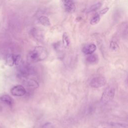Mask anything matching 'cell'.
Here are the masks:
<instances>
[{
    "label": "cell",
    "mask_w": 128,
    "mask_h": 128,
    "mask_svg": "<svg viewBox=\"0 0 128 128\" xmlns=\"http://www.w3.org/2000/svg\"><path fill=\"white\" fill-rule=\"evenodd\" d=\"M48 56V52L44 46H37L30 51L27 56L29 63H35L45 60Z\"/></svg>",
    "instance_id": "6da1fadb"
},
{
    "label": "cell",
    "mask_w": 128,
    "mask_h": 128,
    "mask_svg": "<svg viewBox=\"0 0 128 128\" xmlns=\"http://www.w3.org/2000/svg\"><path fill=\"white\" fill-rule=\"evenodd\" d=\"M116 90L112 85L108 86L104 91L101 98V102L103 104H107L111 101L115 94Z\"/></svg>",
    "instance_id": "7a4b0ae2"
},
{
    "label": "cell",
    "mask_w": 128,
    "mask_h": 128,
    "mask_svg": "<svg viewBox=\"0 0 128 128\" xmlns=\"http://www.w3.org/2000/svg\"><path fill=\"white\" fill-rule=\"evenodd\" d=\"M106 83V80L104 76H99L92 78L90 83L92 88H99L104 86Z\"/></svg>",
    "instance_id": "3957f363"
},
{
    "label": "cell",
    "mask_w": 128,
    "mask_h": 128,
    "mask_svg": "<svg viewBox=\"0 0 128 128\" xmlns=\"http://www.w3.org/2000/svg\"><path fill=\"white\" fill-rule=\"evenodd\" d=\"M32 36L38 41H42L44 38V32L39 28H34L31 30Z\"/></svg>",
    "instance_id": "277c9868"
},
{
    "label": "cell",
    "mask_w": 128,
    "mask_h": 128,
    "mask_svg": "<svg viewBox=\"0 0 128 128\" xmlns=\"http://www.w3.org/2000/svg\"><path fill=\"white\" fill-rule=\"evenodd\" d=\"M11 94L16 96H22L26 94L25 88L21 85L14 86L10 90Z\"/></svg>",
    "instance_id": "5b68a950"
},
{
    "label": "cell",
    "mask_w": 128,
    "mask_h": 128,
    "mask_svg": "<svg viewBox=\"0 0 128 128\" xmlns=\"http://www.w3.org/2000/svg\"><path fill=\"white\" fill-rule=\"evenodd\" d=\"M62 3L65 10L70 13L74 12L76 10V6L72 0H62Z\"/></svg>",
    "instance_id": "8992f818"
},
{
    "label": "cell",
    "mask_w": 128,
    "mask_h": 128,
    "mask_svg": "<svg viewBox=\"0 0 128 128\" xmlns=\"http://www.w3.org/2000/svg\"><path fill=\"white\" fill-rule=\"evenodd\" d=\"M96 46L94 44L91 43L84 46L82 48V52L84 54L89 55L93 54L96 51Z\"/></svg>",
    "instance_id": "52a82bcc"
},
{
    "label": "cell",
    "mask_w": 128,
    "mask_h": 128,
    "mask_svg": "<svg viewBox=\"0 0 128 128\" xmlns=\"http://www.w3.org/2000/svg\"><path fill=\"white\" fill-rule=\"evenodd\" d=\"M24 78V83L27 86L32 88H36L38 87V82L34 79L31 78Z\"/></svg>",
    "instance_id": "ba28073f"
},
{
    "label": "cell",
    "mask_w": 128,
    "mask_h": 128,
    "mask_svg": "<svg viewBox=\"0 0 128 128\" xmlns=\"http://www.w3.org/2000/svg\"><path fill=\"white\" fill-rule=\"evenodd\" d=\"M0 100L9 106H12L14 103L12 98L8 95L4 94L0 98Z\"/></svg>",
    "instance_id": "9c48e42d"
},
{
    "label": "cell",
    "mask_w": 128,
    "mask_h": 128,
    "mask_svg": "<svg viewBox=\"0 0 128 128\" xmlns=\"http://www.w3.org/2000/svg\"><path fill=\"white\" fill-rule=\"evenodd\" d=\"M16 62V54H9L6 56V64L10 66H12L15 65Z\"/></svg>",
    "instance_id": "30bf717a"
},
{
    "label": "cell",
    "mask_w": 128,
    "mask_h": 128,
    "mask_svg": "<svg viewBox=\"0 0 128 128\" xmlns=\"http://www.w3.org/2000/svg\"><path fill=\"white\" fill-rule=\"evenodd\" d=\"M62 43L64 48H67L70 44V40L66 32H64L62 36Z\"/></svg>",
    "instance_id": "8fae6325"
},
{
    "label": "cell",
    "mask_w": 128,
    "mask_h": 128,
    "mask_svg": "<svg viewBox=\"0 0 128 128\" xmlns=\"http://www.w3.org/2000/svg\"><path fill=\"white\" fill-rule=\"evenodd\" d=\"M39 22L44 26H50V22L49 18L44 16H42L38 18Z\"/></svg>",
    "instance_id": "7c38bea8"
},
{
    "label": "cell",
    "mask_w": 128,
    "mask_h": 128,
    "mask_svg": "<svg viewBox=\"0 0 128 128\" xmlns=\"http://www.w3.org/2000/svg\"><path fill=\"white\" fill-rule=\"evenodd\" d=\"M86 60L88 63L90 64H94L98 62V56L96 54H94L93 53L92 54L88 55Z\"/></svg>",
    "instance_id": "4fadbf2b"
},
{
    "label": "cell",
    "mask_w": 128,
    "mask_h": 128,
    "mask_svg": "<svg viewBox=\"0 0 128 128\" xmlns=\"http://www.w3.org/2000/svg\"><path fill=\"white\" fill-rule=\"evenodd\" d=\"M102 6V4L100 2H98L97 4H96L91 6H90L88 9V10L87 12H92L96 10L98 8H100Z\"/></svg>",
    "instance_id": "5bb4252c"
},
{
    "label": "cell",
    "mask_w": 128,
    "mask_h": 128,
    "mask_svg": "<svg viewBox=\"0 0 128 128\" xmlns=\"http://www.w3.org/2000/svg\"><path fill=\"white\" fill-rule=\"evenodd\" d=\"M100 20V16L98 14L95 15L90 20V24L92 25H96L98 24Z\"/></svg>",
    "instance_id": "9a60e30c"
},
{
    "label": "cell",
    "mask_w": 128,
    "mask_h": 128,
    "mask_svg": "<svg viewBox=\"0 0 128 128\" xmlns=\"http://www.w3.org/2000/svg\"><path fill=\"white\" fill-rule=\"evenodd\" d=\"M110 48L112 51H116L118 50L119 46L116 42L112 41L110 44Z\"/></svg>",
    "instance_id": "2e32d148"
},
{
    "label": "cell",
    "mask_w": 128,
    "mask_h": 128,
    "mask_svg": "<svg viewBox=\"0 0 128 128\" xmlns=\"http://www.w3.org/2000/svg\"><path fill=\"white\" fill-rule=\"evenodd\" d=\"M112 126L115 128H128L126 124L121 123H112Z\"/></svg>",
    "instance_id": "e0dca14e"
},
{
    "label": "cell",
    "mask_w": 128,
    "mask_h": 128,
    "mask_svg": "<svg viewBox=\"0 0 128 128\" xmlns=\"http://www.w3.org/2000/svg\"><path fill=\"white\" fill-rule=\"evenodd\" d=\"M40 128H54V127L52 123L46 122Z\"/></svg>",
    "instance_id": "ac0fdd59"
},
{
    "label": "cell",
    "mask_w": 128,
    "mask_h": 128,
    "mask_svg": "<svg viewBox=\"0 0 128 128\" xmlns=\"http://www.w3.org/2000/svg\"><path fill=\"white\" fill-rule=\"evenodd\" d=\"M109 9H110L109 8H104L98 14H99L100 16V15H104V14H106L109 10Z\"/></svg>",
    "instance_id": "d6986e66"
}]
</instances>
